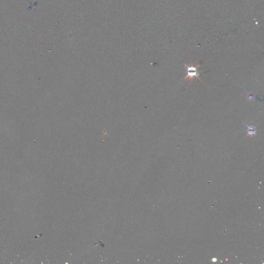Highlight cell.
<instances>
[{"label": "cell", "mask_w": 264, "mask_h": 264, "mask_svg": "<svg viewBox=\"0 0 264 264\" xmlns=\"http://www.w3.org/2000/svg\"><path fill=\"white\" fill-rule=\"evenodd\" d=\"M186 67H187V68L188 75L187 77H186L185 79H186V78L188 77H194V76H195V77H198L199 74L198 73L197 68L194 67H188L187 66H186Z\"/></svg>", "instance_id": "obj_1"}, {"label": "cell", "mask_w": 264, "mask_h": 264, "mask_svg": "<svg viewBox=\"0 0 264 264\" xmlns=\"http://www.w3.org/2000/svg\"><path fill=\"white\" fill-rule=\"evenodd\" d=\"M247 128H248V135H256V131L255 128L254 127H250L248 125H246Z\"/></svg>", "instance_id": "obj_2"}]
</instances>
